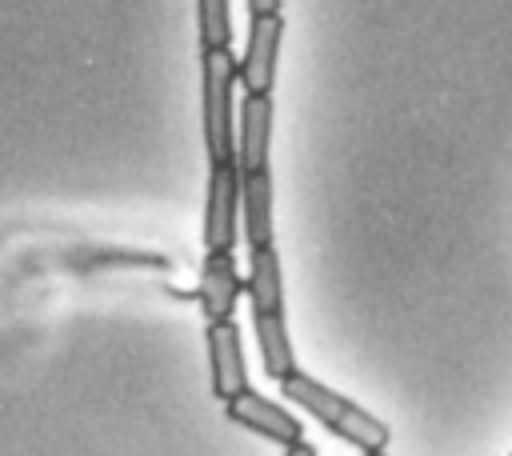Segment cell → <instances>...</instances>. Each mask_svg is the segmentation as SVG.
Returning a JSON list of instances; mask_svg holds the SVG:
<instances>
[{
	"label": "cell",
	"mask_w": 512,
	"mask_h": 456,
	"mask_svg": "<svg viewBox=\"0 0 512 456\" xmlns=\"http://www.w3.org/2000/svg\"><path fill=\"white\" fill-rule=\"evenodd\" d=\"M248 296H252V324H256L264 372L284 380L288 372H296V356H292V340H288V324H284V280H280L276 244H264L252 252Z\"/></svg>",
	"instance_id": "6da1fadb"
},
{
	"label": "cell",
	"mask_w": 512,
	"mask_h": 456,
	"mask_svg": "<svg viewBox=\"0 0 512 456\" xmlns=\"http://www.w3.org/2000/svg\"><path fill=\"white\" fill-rule=\"evenodd\" d=\"M280 392H284V400H292V404H300L304 412H312L328 432H336L340 440H348L352 448H360V452H384L388 448V424L384 420H376L372 412H364L360 404H352L348 396H340V392H332L328 384H320V380H312L308 372H288L284 380H280Z\"/></svg>",
	"instance_id": "7a4b0ae2"
},
{
	"label": "cell",
	"mask_w": 512,
	"mask_h": 456,
	"mask_svg": "<svg viewBox=\"0 0 512 456\" xmlns=\"http://www.w3.org/2000/svg\"><path fill=\"white\" fill-rule=\"evenodd\" d=\"M204 76V144L208 164L240 160V140L232 136V84L240 80V60L232 48H200Z\"/></svg>",
	"instance_id": "3957f363"
},
{
	"label": "cell",
	"mask_w": 512,
	"mask_h": 456,
	"mask_svg": "<svg viewBox=\"0 0 512 456\" xmlns=\"http://www.w3.org/2000/svg\"><path fill=\"white\" fill-rule=\"evenodd\" d=\"M244 204V184H240V160L232 164H212L208 176V208H204V248H232L236 240V208Z\"/></svg>",
	"instance_id": "277c9868"
},
{
	"label": "cell",
	"mask_w": 512,
	"mask_h": 456,
	"mask_svg": "<svg viewBox=\"0 0 512 456\" xmlns=\"http://www.w3.org/2000/svg\"><path fill=\"white\" fill-rule=\"evenodd\" d=\"M244 280H240V268H236V256L232 248H212L200 264V284H196V300H200V312L208 324H220V320H232V308H236V296H240Z\"/></svg>",
	"instance_id": "5b68a950"
},
{
	"label": "cell",
	"mask_w": 512,
	"mask_h": 456,
	"mask_svg": "<svg viewBox=\"0 0 512 456\" xmlns=\"http://www.w3.org/2000/svg\"><path fill=\"white\" fill-rule=\"evenodd\" d=\"M280 40H284V16L280 12L252 16L248 48H244V60H240V84L248 92H272L276 60H280Z\"/></svg>",
	"instance_id": "8992f818"
},
{
	"label": "cell",
	"mask_w": 512,
	"mask_h": 456,
	"mask_svg": "<svg viewBox=\"0 0 512 456\" xmlns=\"http://www.w3.org/2000/svg\"><path fill=\"white\" fill-rule=\"evenodd\" d=\"M224 412H228V420L232 424H240V428H248V432H256V436H264V440H276V444H296L300 440V420L288 412V408H280L276 400H264L260 392H252V388H244L240 396H232V400H224Z\"/></svg>",
	"instance_id": "52a82bcc"
},
{
	"label": "cell",
	"mask_w": 512,
	"mask_h": 456,
	"mask_svg": "<svg viewBox=\"0 0 512 456\" xmlns=\"http://www.w3.org/2000/svg\"><path fill=\"white\" fill-rule=\"evenodd\" d=\"M208 364H212V392L220 400H232L248 388L244 352H240V328L232 320L208 324Z\"/></svg>",
	"instance_id": "ba28073f"
},
{
	"label": "cell",
	"mask_w": 512,
	"mask_h": 456,
	"mask_svg": "<svg viewBox=\"0 0 512 456\" xmlns=\"http://www.w3.org/2000/svg\"><path fill=\"white\" fill-rule=\"evenodd\" d=\"M268 136H272V96L248 92L240 108V172H268Z\"/></svg>",
	"instance_id": "9c48e42d"
},
{
	"label": "cell",
	"mask_w": 512,
	"mask_h": 456,
	"mask_svg": "<svg viewBox=\"0 0 512 456\" xmlns=\"http://www.w3.org/2000/svg\"><path fill=\"white\" fill-rule=\"evenodd\" d=\"M240 184H244V220H248V244L252 252L272 244V172H256V176H244L240 172Z\"/></svg>",
	"instance_id": "30bf717a"
},
{
	"label": "cell",
	"mask_w": 512,
	"mask_h": 456,
	"mask_svg": "<svg viewBox=\"0 0 512 456\" xmlns=\"http://www.w3.org/2000/svg\"><path fill=\"white\" fill-rule=\"evenodd\" d=\"M196 16H200V48H232L228 0H196Z\"/></svg>",
	"instance_id": "8fae6325"
},
{
	"label": "cell",
	"mask_w": 512,
	"mask_h": 456,
	"mask_svg": "<svg viewBox=\"0 0 512 456\" xmlns=\"http://www.w3.org/2000/svg\"><path fill=\"white\" fill-rule=\"evenodd\" d=\"M284 0H248V12L252 16H268V12H280Z\"/></svg>",
	"instance_id": "7c38bea8"
},
{
	"label": "cell",
	"mask_w": 512,
	"mask_h": 456,
	"mask_svg": "<svg viewBox=\"0 0 512 456\" xmlns=\"http://www.w3.org/2000/svg\"><path fill=\"white\" fill-rule=\"evenodd\" d=\"M284 456H316V448H312V444H304V440H296V444H288V448H284Z\"/></svg>",
	"instance_id": "4fadbf2b"
},
{
	"label": "cell",
	"mask_w": 512,
	"mask_h": 456,
	"mask_svg": "<svg viewBox=\"0 0 512 456\" xmlns=\"http://www.w3.org/2000/svg\"><path fill=\"white\" fill-rule=\"evenodd\" d=\"M364 456H388V452H364Z\"/></svg>",
	"instance_id": "5bb4252c"
}]
</instances>
